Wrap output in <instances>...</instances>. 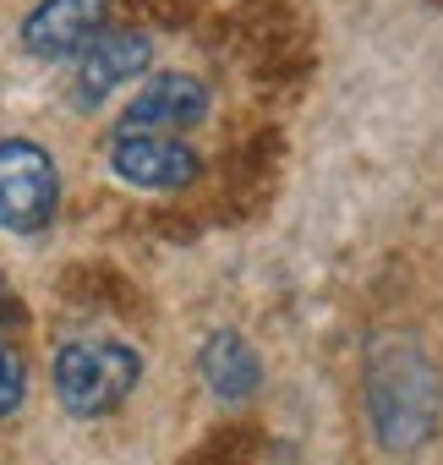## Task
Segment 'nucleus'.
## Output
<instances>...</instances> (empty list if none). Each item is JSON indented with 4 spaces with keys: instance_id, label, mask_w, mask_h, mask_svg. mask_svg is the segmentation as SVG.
Instances as JSON below:
<instances>
[{
    "instance_id": "1",
    "label": "nucleus",
    "mask_w": 443,
    "mask_h": 465,
    "mask_svg": "<svg viewBox=\"0 0 443 465\" xmlns=\"http://www.w3.org/2000/svg\"><path fill=\"white\" fill-rule=\"evenodd\" d=\"M367 421L378 449L410 454L438 421V372L410 340H389L367 361Z\"/></svg>"
},
{
    "instance_id": "2",
    "label": "nucleus",
    "mask_w": 443,
    "mask_h": 465,
    "mask_svg": "<svg viewBox=\"0 0 443 465\" xmlns=\"http://www.w3.org/2000/svg\"><path fill=\"white\" fill-rule=\"evenodd\" d=\"M50 383L66 416L99 421L132 400V389L143 383V356L126 340H66L55 345Z\"/></svg>"
},
{
    "instance_id": "3",
    "label": "nucleus",
    "mask_w": 443,
    "mask_h": 465,
    "mask_svg": "<svg viewBox=\"0 0 443 465\" xmlns=\"http://www.w3.org/2000/svg\"><path fill=\"white\" fill-rule=\"evenodd\" d=\"M61 213V164L34 137H0V230L44 236Z\"/></svg>"
},
{
    "instance_id": "4",
    "label": "nucleus",
    "mask_w": 443,
    "mask_h": 465,
    "mask_svg": "<svg viewBox=\"0 0 443 465\" xmlns=\"http://www.w3.org/2000/svg\"><path fill=\"white\" fill-rule=\"evenodd\" d=\"M110 175L132 192H181L202 175V153L164 132H115L110 137Z\"/></svg>"
},
{
    "instance_id": "5",
    "label": "nucleus",
    "mask_w": 443,
    "mask_h": 465,
    "mask_svg": "<svg viewBox=\"0 0 443 465\" xmlns=\"http://www.w3.org/2000/svg\"><path fill=\"white\" fill-rule=\"evenodd\" d=\"M104 28H110V0H39L17 28V45L34 61H72L77 66Z\"/></svg>"
},
{
    "instance_id": "6",
    "label": "nucleus",
    "mask_w": 443,
    "mask_h": 465,
    "mask_svg": "<svg viewBox=\"0 0 443 465\" xmlns=\"http://www.w3.org/2000/svg\"><path fill=\"white\" fill-rule=\"evenodd\" d=\"M208 110H213V94H208L202 77H192V72H148L137 83V94L126 99L115 132H164V137H175V132L202 126Z\"/></svg>"
},
{
    "instance_id": "7",
    "label": "nucleus",
    "mask_w": 443,
    "mask_h": 465,
    "mask_svg": "<svg viewBox=\"0 0 443 465\" xmlns=\"http://www.w3.org/2000/svg\"><path fill=\"white\" fill-rule=\"evenodd\" d=\"M148 66H153V39H148L143 28H104V34L94 39V50L77 61L72 94H77L83 110H99L115 88L143 83Z\"/></svg>"
},
{
    "instance_id": "8",
    "label": "nucleus",
    "mask_w": 443,
    "mask_h": 465,
    "mask_svg": "<svg viewBox=\"0 0 443 465\" xmlns=\"http://www.w3.org/2000/svg\"><path fill=\"white\" fill-rule=\"evenodd\" d=\"M197 372L208 383V394L219 405H247L258 389H263V356L247 334L236 329H213L197 351Z\"/></svg>"
},
{
    "instance_id": "9",
    "label": "nucleus",
    "mask_w": 443,
    "mask_h": 465,
    "mask_svg": "<svg viewBox=\"0 0 443 465\" xmlns=\"http://www.w3.org/2000/svg\"><path fill=\"white\" fill-rule=\"evenodd\" d=\"M28 394V372H23V356L6 345V334H0V421H6Z\"/></svg>"
}]
</instances>
